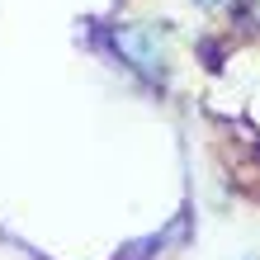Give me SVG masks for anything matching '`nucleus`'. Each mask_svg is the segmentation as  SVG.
<instances>
[{
    "instance_id": "1",
    "label": "nucleus",
    "mask_w": 260,
    "mask_h": 260,
    "mask_svg": "<svg viewBox=\"0 0 260 260\" xmlns=\"http://www.w3.org/2000/svg\"><path fill=\"white\" fill-rule=\"evenodd\" d=\"M204 5H213V0H204Z\"/></svg>"
}]
</instances>
